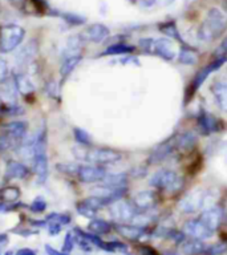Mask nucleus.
Here are the masks:
<instances>
[{
	"mask_svg": "<svg viewBox=\"0 0 227 255\" xmlns=\"http://www.w3.org/2000/svg\"><path fill=\"white\" fill-rule=\"evenodd\" d=\"M27 31L19 24L8 23L0 25V53H9L20 47Z\"/></svg>",
	"mask_w": 227,
	"mask_h": 255,
	"instance_id": "nucleus-1",
	"label": "nucleus"
},
{
	"mask_svg": "<svg viewBox=\"0 0 227 255\" xmlns=\"http://www.w3.org/2000/svg\"><path fill=\"white\" fill-rule=\"evenodd\" d=\"M149 184L154 189L166 190L169 193H177L183 188V178L173 170L164 169L154 173Z\"/></svg>",
	"mask_w": 227,
	"mask_h": 255,
	"instance_id": "nucleus-2",
	"label": "nucleus"
},
{
	"mask_svg": "<svg viewBox=\"0 0 227 255\" xmlns=\"http://www.w3.org/2000/svg\"><path fill=\"white\" fill-rule=\"evenodd\" d=\"M122 159L121 152L116 151V149H110V148H93L89 149L87 148V153H85V162L93 163V165H112V163L120 162Z\"/></svg>",
	"mask_w": 227,
	"mask_h": 255,
	"instance_id": "nucleus-3",
	"label": "nucleus"
},
{
	"mask_svg": "<svg viewBox=\"0 0 227 255\" xmlns=\"http://www.w3.org/2000/svg\"><path fill=\"white\" fill-rule=\"evenodd\" d=\"M39 43L38 40H30V42L21 47L15 54V67L16 72H27L31 64L35 63V59L39 53Z\"/></svg>",
	"mask_w": 227,
	"mask_h": 255,
	"instance_id": "nucleus-4",
	"label": "nucleus"
},
{
	"mask_svg": "<svg viewBox=\"0 0 227 255\" xmlns=\"http://www.w3.org/2000/svg\"><path fill=\"white\" fill-rule=\"evenodd\" d=\"M207 190H191L182 198L178 207L182 213L185 214H193L197 213L198 210H201L203 206H206L207 201Z\"/></svg>",
	"mask_w": 227,
	"mask_h": 255,
	"instance_id": "nucleus-5",
	"label": "nucleus"
},
{
	"mask_svg": "<svg viewBox=\"0 0 227 255\" xmlns=\"http://www.w3.org/2000/svg\"><path fill=\"white\" fill-rule=\"evenodd\" d=\"M202 24L210 31L211 35L217 39L219 35H222L227 28V16L222 9L218 7H211L206 13V19Z\"/></svg>",
	"mask_w": 227,
	"mask_h": 255,
	"instance_id": "nucleus-6",
	"label": "nucleus"
},
{
	"mask_svg": "<svg viewBox=\"0 0 227 255\" xmlns=\"http://www.w3.org/2000/svg\"><path fill=\"white\" fill-rule=\"evenodd\" d=\"M109 211L114 221H117L118 223H131V221L137 213V210L132 202L122 201V200H118V201L110 204Z\"/></svg>",
	"mask_w": 227,
	"mask_h": 255,
	"instance_id": "nucleus-7",
	"label": "nucleus"
},
{
	"mask_svg": "<svg viewBox=\"0 0 227 255\" xmlns=\"http://www.w3.org/2000/svg\"><path fill=\"white\" fill-rule=\"evenodd\" d=\"M106 169L101 165H81L80 170L77 173V178L83 184H94V182H100L105 178Z\"/></svg>",
	"mask_w": 227,
	"mask_h": 255,
	"instance_id": "nucleus-8",
	"label": "nucleus"
},
{
	"mask_svg": "<svg viewBox=\"0 0 227 255\" xmlns=\"http://www.w3.org/2000/svg\"><path fill=\"white\" fill-rule=\"evenodd\" d=\"M80 35L85 43L100 44V43H104L106 39L109 38L110 31L102 23H93V24L88 25Z\"/></svg>",
	"mask_w": 227,
	"mask_h": 255,
	"instance_id": "nucleus-9",
	"label": "nucleus"
},
{
	"mask_svg": "<svg viewBox=\"0 0 227 255\" xmlns=\"http://www.w3.org/2000/svg\"><path fill=\"white\" fill-rule=\"evenodd\" d=\"M126 192H128L126 186L114 188V186H108V185H101V186H96L92 189V196L100 197L101 200L106 202V205H110L118 200H122Z\"/></svg>",
	"mask_w": 227,
	"mask_h": 255,
	"instance_id": "nucleus-10",
	"label": "nucleus"
},
{
	"mask_svg": "<svg viewBox=\"0 0 227 255\" xmlns=\"http://www.w3.org/2000/svg\"><path fill=\"white\" fill-rule=\"evenodd\" d=\"M182 231H183V234L190 237V238L199 239V241H205V239L211 238L213 233H214L210 229H207L206 226L202 223L201 219H190V221H186L183 223Z\"/></svg>",
	"mask_w": 227,
	"mask_h": 255,
	"instance_id": "nucleus-11",
	"label": "nucleus"
},
{
	"mask_svg": "<svg viewBox=\"0 0 227 255\" xmlns=\"http://www.w3.org/2000/svg\"><path fill=\"white\" fill-rule=\"evenodd\" d=\"M32 174V169L25 163L16 161V159H8L5 162L4 180H27Z\"/></svg>",
	"mask_w": 227,
	"mask_h": 255,
	"instance_id": "nucleus-12",
	"label": "nucleus"
},
{
	"mask_svg": "<svg viewBox=\"0 0 227 255\" xmlns=\"http://www.w3.org/2000/svg\"><path fill=\"white\" fill-rule=\"evenodd\" d=\"M28 122L24 120H16V121H9L1 126V134L8 136L19 144L24 140L25 136L28 134Z\"/></svg>",
	"mask_w": 227,
	"mask_h": 255,
	"instance_id": "nucleus-13",
	"label": "nucleus"
},
{
	"mask_svg": "<svg viewBox=\"0 0 227 255\" xmlns=\"http://www.w3.org/2000/svg\"><path fill=\"white\" fill-rule=\"evenodd\" d=\"M223 218H225V211H223L222 207L211 206V207H207L201 214L199 219H201L203 225L206 226L207 229H210L211 231H215L217 229H219V226L222 225Z\"/></svg>",
	"mask_w": 227,
	"mask_h": 255,
	"instance_id": "nucleus-14",
	"label": "nucleus"
},
{
	"mask_svg": "<svg viewBox=\"0 0 227 255\" xmlns=\"http://www.w3.org/2000/svg\"><path fill=\"white\" fill-rule=\"evenodd\" d=\"M157 197L156 193L151 190H142V192L137 193L133 197V206L136 207L137 211H146V210H151L156 206Z\"/></svg>",
	"mask_w": 227,
	"mask_h": 255,
	"instance_id": "nucleus-15",
	"label": "nucleus"
},
{
	"mask_svg": "<svg viewBox=\"0 0 227 255\" xmlns=\"http://www.w3.org/2000/svg\"><path fill=\"white\" fill-rule=\"evenodd\" d=\"M17 95H19V91H17L13 77L8 76L5 80L0 81V100L3 101V104L17 102Z\"/></svg>",
	"mask_w": 227,
	"mask_h": 255,
	"instance_id": "nucleus-16",
	"label": "nucleus"
},
{
	"mask_svg": "<svg viewBox=\"0 0 227 255\" xmlns=\"http://www.w3.org/2000/svg\"><path fill=\"white\" fill-rule=\"evenodd\" d=\"M20 8L21 11L30 15L43 16V15H48L52 7L48 4L46 0H21Z\"/></svg>",
	"mask_w": 227,
	"mask_h": 255,
	"instance_id": "nucleus-17",
	"label": "nucleus"
},
{
	"mask_svg": "<svg viewBox=\"0 0 227 255\" xmlns=\"http://www.w3.org/2000/svg\"><path fill=\"white\" fill-rule=\"evenodd\" d=\"M46 16L59 17V19L63 20V23H65L69 27H80V25H84L87 23V17L81 16L79 13L69 12V11H60V9L56 8H50Z\"/></svg>",
	"mask_w": 227,
	"mask_h": 255,
	"instance_id": "nucleus-18",
	"label": "nucleus"
},
{
	"mask_svg": "<svg viewBox=\"0 0 227 255\" xmlns=\"http://www.w3.org/2000/svg\"><path fill=\"white\" fill-rule=\"evenodd\" d=\"M197 126L199 133L203 136H209L219 130V121L210 113L202 112L197 118Z\"/></svg>",
	"mask_w": 227,
	"mask_h": 255,
	"instance_id": "nucleus-19",
	"label": "nucleus"
},
{
	"mask_svg": "<svg viewBox=\"0 0 227 255\" xmlns=\"http://www.w3.org/2000/svg\"><path fill=\"white\" fill-rule=\"evenodd\" d=\"M154 53L158 54L164 60H173L176 57V47L172 39L161 38L154 42Z\"/></svg>",
	"mask_w": 227,
	"mask_h": 255,
	"instance_id": "nucleus-20",
	"label": "nucleus"
},
{
	"mask_svg": "<svg viewBox=\"0 0 227 255\" xmlns=\"http://www.w3.org/2000/svg\"><path fill=\"white\" fill-rule=\"evenodd\" d=\"M12 77L15 80L16 88L20 95H23V96L34 95L36 88H35L34 83L31 80V76L28 73H25V72H15Z\"/></svg>",
	"mask_w": 227,
	"mask_h": 255,
	"instance_id": "nucleus-21",
	"label": "nucleus"
},
{
	"mask_svg": "<svg viewBox=\"0 0 227 255\" xmlns=\"http://www.w3.org/2000/svg\"><path fill=\"white\" fill-rule=\"evenodd\" d=\"M114 229L117 230L120 235H122L124 238L129 239V241H137L141 237L145 235L146 233V227H139L136 225H128V223H117L114 226Z\"/></svg>",
	"mask_w": 227,
	"mask_h": 255,
	"instance_id": "nucleus-22",
	"label": "nucleus"
},
{
	"mask_svg": "<svg viewBox=\"0 0 227 255\" xmlns=\"http://www.w3.org/2000/svg\"><path fill=\"white\" fill-rule=\"evenodd\" d=\"M174 141H169V143H165L162 145L154 149V152L149 155V158H147V162L150 163V165H154V163H160L162 161L168 158L169 155L172 154V152L174 151Z\"/></svg>",
	"mask_w": 227,
	"mask_h": 255,
	"instance_id": "nucleus-23",
	"label": "nucleus"
},
{
	"mask_svg": "<svg viewBox=\"0 0 227 255\" xmlns=\"http://www.w3.org/2000/svg\"><path fill=\"white\" fill-rule=\"evenodd\" d=\"M211 92L221 110L227 112V81H215L211 87Z\"/></svg>",
	"mask_w": 227,
	"mask_h": 255,
	"instance_id": "nucleus-24",
	"label": "nucleus"
},
{
	"mask_svg": "<svg viewBox=\"0 0 227 255\" xmlns=\"http://www.w3.org/2000/svg\"><path fill=\"white\" fill-rule=\"evenodd\" d=\"M195 144H197V137H195V134L193 132H185V133L177 136L176 140H174L176 148L178 151L182 152L193 149L195 147Z\"/></svg>",
	"mask_w": 227,
	"mask_h": 255,
	"instance_id": "nucleus-25",
	"label": "nucleus"
},
{
	"mask_svg": "<svg viewBox=\"0 0 227 255\" xmlns=\"http://www.w3.org/2000/svg\"><path fill=\"white\" fill-rule=\"evenodd\" d=\"M206 249V245L199 239L190 238L182 242V254L183 255H201Z\"/></svg>",
	"mask_w": 227,
	"mask_h": 255,
	"instance_id": "nucleus-26",
	"label": "nucleus"
},
{
	"mask_svg": "<svg viewBox=\"0 0 227 255\" xmlns=\"http://www.w3.org/2000/svg\"><path fill=\"white\" fill-rule=\"evenodd\" d=\"M83 60V54H79V56H72V57H67V59L61 60V65H60V77L61 80H65L67 77H69L72 72L75 71L77 65L80 64V61Z\"/></svg>",
	"mask_w": 227,
	"mask_h": 255,
	"instance_id": "nucleus-27",
	"label": "nucleus"
},
{
	"mask_svg": "<svg viewBox=\"0 0 227 255\" xmlns=\"http://www.w3.org/2000/svg\"><path fill=\"white\" fill-rule=\"evenodd\" d=\"M135 46L126 44V43H117L106 47V50L102 52L101 56H120V54H132L135 52Z\"/></svg>",
	"mask_w": 227,
	"mask_h": 255,
	"instance_id": "nucleus-28",
	"label": "nucleus"
},
{
	"mask_svg": "<svg viewBox=\"0 0 227 255\" xmlns=\"http://www.w3.org/2000/svg\"><path fill=\"white\" fill-rule=\"evenodd\" d=\"M20 196L21 192L17 186H4L0 189V201L4 204H15Z\"/></svg>",
	"mask_w": 227,
	"mask_h": 255,
	"instance_id": "nucleus-29",
	"label": "nucleus"
},
{
	"mask_svg": "<svg viewBox=\"0 0 227 255\" xmlns=\"http://www.w3.org/2000/svg\"><path fill=\"white\" fill-rule=\"evenodd\" d=\"M104 185L114 186V188H122L126 186L128 182V174L126 173H106L105 178L102 180Z\"/></svg>",
	"mask_w": 227,
	"mask_h": 255,
	"instance_id": "nucleus-30",
	"label": "nucleus"
},
{
	"mask_svg": "<svg viewBox=\"0 0 227 255\" xmlns=\"http://www.w3.org/2000/svg\"><path fill=\"white\" fill-rule=\"evenodd\" d=\"M178 61L183 65H195L198 61L197 53L189 47L182 46L178 52Z\"/></svg>",
	"mask_w": 227,
	"mask_h": 255,
	"instance_id": "nucleus-31",
	"label": "nucleus"
},
{
	"mask_svg": "<svg viewBox=\"0 0 227 255\" xmlns=\"http://www.w3.org/2000/svg\"><path fill=\"white\" fill-rule=\"evenodd\" d=\"M88 229L91 233L97 235L108 234L112 230V223L104 221V219H92L89 223Z\"/></svg>",
	"mask_w": 227,
	"mask_h": 255,
	"instance_id": "nucleus-32",
	"label": "nucleus"
},
{
	"mask_svg": "<svg viewBox=\"0 0 227 255\" xmlns=\"http://www.w3.org/2000/svg\"><path fill=\"white\" fill-rule=\"evenodd\" d=\"M25 114V109L23 105L17 104H1V117H17Z\"/></svg>",
	"mask_w": 227,
	"mask_h": 255,
	"instance_id": "nucleus-33",
	"label": "nucleus"
},
{
	"mask_svg": "<svg viewBox=\"0 0 227 255\" xmlns=\"http://www.w3.org/2000/svg\"><path fill=\"white\" fill-rule=\"evenodd\" d=\"M160 31L162 34L166 35L169 39H174L177 42L182 43L181 34H180V31L177 28V25L174 21H165V23H161Z\"/></svg>",
	"mask_w": 227,
	"mask_h": 255,
	"instance_id": "nucleus-34",
	"label": "nucleus"
},
{
	"mask_svg": "<svg viewBox=\"0 0 227 255\" xmlns=\"http://www.w3.org/2000/svg\"><path fill=\"white\" fill-rule=\"evenodd\" d=\"M80 163L77 162H59L56 163V170L61 174H65V176H76L77 177V173L80 170Z\"/></svg>",
	"mask_w": 227,
	"mask_h": 255,
	"instance_id": "nucleus-35",
	"label": "nucleus"
},
{
	"mask_svg": "<svg viewBox=\"0 0 227 255\" xmlns=\"http://www.w3.org/2000/svg\"><path fill=\"white\" fill-rule=\"evenodd\" d=\"M73 136H75L76 143L79 145H84V147H91L92 145V138H91V134L87 130L76 126V128H73Z\"/></svg>",
	"mask_w": 227,
	"mask_h": 255,
	"instance_id": "nucleus-36",
	"label": "nucleus"
},
{
	"mask_svg": "<svg viewBox=\"0 0 227 255\" xmlns=\"http://www.w3.org/2000/svg\"><path fill=\"white\" fill-rule=\"evenodd\" d=\"M227 251V242L213 243L210 246H206L202 255H222Z\"/></svg>",
	"mask_w": 227,
	"mask_h": 255,
	"instance_id": "nucleus-37",
	"label": "nucleus"
},
{
	"mask_svg": "<svg viewBox=\"0 0 227 255\" xmlns=\"http://www.w3.org/2000/svg\"><path fill=\"white\" fill-rule=\"evenodd\" d=\"M48 223L49 222H56V223H59V225L64 226V225H68L69 222H71V215H68V214H61V213H52L49 214L45 219Z\"/></svg>",
	"mask_w": 227,
	"mask_h": 255,
	"instance_id": "nucleus-38",
	"label": "nucleus"
},
{
	"mask_svg": "<svg viewBox=\"0 0 227 255\" xmlns=\"http://www.w3.org/2000/svg\"><path fill=\"white\" fill-rule=\"evenodd\" d=\"M76 209H77V213L85 218H91V219H93V218L96 217V213H97L96 210L91 209V207L85 205L83 201H80L77 205H76Z\"/></svg>",
	"mask_w": 227,
	"mask_h": 255,
	"instance_id": "nucleus-39",
	"label": "nucleus"
},
{
	"mask_svg": "<svg viewBox=\"0 0 227 255\" xmlns=\"http://www.w3.org/2000/svg\"><path fill=\"white\" fill-rule=\"evenodd\" d=\"M30 209L34 211V213H43L44 210L46 209V202L44 198L42 197H38V198H35L34 202L30 205Z\"/></svg>",
	"mask_w": 227,
	"mask_h": 255,
	"instance_id": "nucleus-40",
	"label": "nucleus"
},
{
	"mask_svg": "<svg viewBox=\"0 0 227 255\" xmlns=\"http://www.w3.org/2000/svg\"><path fill=\"white\" fill-rule=\"evenodd\" d=\"M154 39L151 38H143L139 40V47H141V50L143 52H147V53H150L153 52L154 53Z\"/></svg>",
	"mask_w": 227,
	"mask_h": 255,
	"instance_id": "nucleus-41",
	"label": "nucleus"
},
{
	"mask_svg": "<svg viewBox=\"0 0 227 255\" xmlns=\"http://www.w3.org/2000/svg\"><path fill=\"white\" fill-rule=\"evenodd\" d=\"M227 56V38L219 44L218 48H215L213 57L214 59H219V57H226Z\"/></svg>",
	"mask_w": 227,
	"mask_h": 255,
	"instance_id": "nucleus-42",
	"label": "nucleus"
},
{
	"mask_svg": "<svg viewBox=\"0 0 227 255\" xmlns=\"http://www.w3.org/2000/svg\"><path fill=\"white\" fill-rule=\"evenodd\" d=\"M73 245H75V237L72 233H67L65 238H64V243H63V251L64 253H71L72 249H73Z\"/></svg>",
	"mask_w": 227,
	"mask_h": 255,
	"instance_id": "nucleus-43",
	"label": "nucleus"
},
{
	"mask_svg": "<svg viewBox=\"0 0 227 255\" xmlns=\"http://www.w3.org/2000/svg\"><path fill=\"white\" fill-rule=\"evenodd\" d=\"M8 76V64L0 56V81L5 80Z\"/></svg>",
	"mask_w": 227,
	"mask_h": 255,
	"instance_id": "nucleus-44",
	"label": "nucleus"
},
{
	"mask_svg": "<svg viewBox=\"0 0 227 255\" xmlns=\"http://www.w3.org/2000/svg\"><path fill=\"white\" fill-rule=\"evenodd\" d=\"M45 91L48 92V95H49L50 97L57 96V85H56L53 80H49V81L45 84Z\"/></svg>",
	"mask_w": 227,
	"mask_h": 255,
	"instance_id": "nucleus-45",
	"label": "nucleus"
},
{
	"mask_svg": "<svg viewBox=\"0 0 227 255\" xmlns=\"http://www.w3.org/2000/svg\"><path fill=\"white\" fill-rule=\"evenodd\" d=\"M48 225H49V234L50 235H57L60 233V230H61V225L56 223V222H49Z\"/></svg>",
	"mask_w": 227,
	"mask_h": 255,
	"instance_id": "nucleus-46",
	"label": "nucleus"
},
{
	"mask_svg": "<svg viewBox=\"0 0 227 255\" xmlns=\"http://www.w3.org/2000/svg\"><path fill=\"white\" fill-rule=\"evenodd\" d=\"M45 251L48 255H69L68 253H64V251H57L56 249H53V247H50L49 245H46L45 246Z\"/></svg>",
	"mask_w": 227,
	"mask_h": 255,
	"instance_id": "nucleus-47",
	"label": "nucleus"
},
{
	"mask_svg": "<svg viewBox=\"0 0 227 255\" xmlns=\"http://www.w3.org/2000/svg\"><path fill=\"white\" fill-rule=\"evenodd\" d=\"M16 255H36V253L31 249H21V250L17 251Z\"/></svg>",
	"mask_w": 227,
	"mask_h": 255,
	"instance_id": "nucleus-48",
	"label": "nucleus"
},
{
	"mask_svg": "<svg viewBox=\"0 0 227 255\" xmlns=\"http://www.w3.org/2000/svg\"><path fill=\"white\" fill-rule=\"evenodd\" d=\"M156 0H139V4L142 7H151V5L156 4Z\"/></svg>",
	"mask_w": 227,
	"mask_h": 255,
	"instance_id": "nucleus-49",
	"label": "nucleus"
},
{
	"mask_svg": "<svg viewBox=\"0 0 227 255\" xmlns=\"http://www.w3.org/2000/svg\"><path fill=\"white\" fill-rule=\"evenodd\" d=\"M8 1H11V3H20L21 0H8Z\"/></svg>",
	"mask_w": 227,
	"mask_h": 255,
	"instance_id": "nucleus-50",
	"label": "nucleus"
},
{
	"mask_svg": "<svg viewBox=\"0 0 227 255\" xmlns=\"http://www.w3.org/2000/svg\"><path fill=\"white\" fill-rule=\"evenodd\" d=\"M0 116H1V105H0Z\"/></svg>",
	"mask_w": 227,
	"mask_h": 255,
	"instance_id": "nucleus-51",
	"label": "nucleus"
}]
</instances>
